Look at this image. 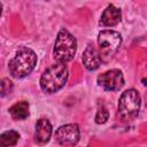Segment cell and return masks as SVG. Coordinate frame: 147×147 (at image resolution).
<instances>
[{
  "mask_svg": "<svg viewBox=\"0 0 147 147\" xmlns=\"http://www.w3.org/2000/svg\"><path fill=\"white\" fill-rule=\"evenodd\" d=\"M141 82H142V84H144L145 86H147V78H144Z\"/></svg>",
  "mask_w": 147,
  "mask_h": 147,
  "instance_id": "obj_15",
  "label": "cell"
},
{
  "mask_svg": "<svg viewBox=\"0 0 147 147\" xmlns=\"http://www.w3.org/2000/svg\"><path fill=\"white\" fill-rule=\"evenodd\" d=\"M98 44L103 55L111 56L119 48L122 44V37L117 31L103 30L98 36Z\"/></svg>",
  "mask_w": 147,
  "mask_h": 147,
  "instance_id": "obj_5",
  "label": "cell"
},
{
  "mask_svg": "<svg viewBox=\"0 0 147 147\" xmlns=\"http://www.w3.org/2000/svg\"><path fill=\"white\" fill-rule=\"evenodd\" d=\"M140 95L137 90L129 88L124 91L118 101V115L123 121L136 118L140 110Z\"/></svg>",
  "mask_w": 147,
  "mask_h": 147,
  "instance_id": "obj_4",
  "label": "cell"
},
{
  "mask_svg": "<svg viewBox=\"0 0 147 147\" xmlns=\"http://www.w3.org/2000/svg\"><path fill=\"white\" fill-rule=\"evenodd\" d=\"M108 117H109V113H108L107 108L105 106H101V108H99V110L95 115V122L98 124H103L107 122Z\"/></svg>",
  "mask_w": 147,
  "mask_h": 147,
  "instance_id": "obj_13",
  "label": "cell"
},
{
  "mask_svg": "<svg viewBox=\"0 0 147 147\" xmlns=\"http://www.w3.org/2000/svg\"><path fill=\"white\" fill-rule=\"evenodd\" d=\"M69 76V70L65 63L56 62L47 68L40 77V87L45 93H55L61 90Z\"/></svg>",
  "mask_w": 147,
  "mask_h": 147,
  "instance_id": "obj_1",
  "label": "cell"
},
{
  "mask_svg": "<svg viewBox=\"0 0 147 147\" xmlns=\"http://www.w3.org/2000/svg\"><path fill=\"white\" fill-rule=\"evenodd\" d=\"M98 84L106 91H118L124 85V77L121 70L111 69L98 76Z\"/></svg>",
  "mask_w": 147,
  "mask_h": 147,
  "instance_id": "obj_6",
  "label": "cell"
},
{
  "mask_svg": "<svg viewBox=\"0 0 147 147\" xmlns=\"http://www.w3.org/2000/svg\"><path fill=\"white\" fill-rule=\"evenodd\" d=\"M83 64L87 70H96L100 64H101V55L100 53L93 47V46H87L86 49L83 53L82 57Z\"/></svg>",
  "mask_w": 147,
  "mask_h": 147,
  "instance_id": "obj_9",
  "label": "cell"
},
{
  "mask_svg": "<svg viewBox=\"0 0 147 147\" xmlns=\"http://www.w3.org/2000/svg\"><path fill=\"white\" fill-rule=\"evenodd\" d=\"M122 20V11L114 5H109L102 13L100 18V24L102 26H114L118 24Z\"/></svg>",
  "mask_w": 147,
  "mask_h": 147,
  "instance_id": "obj_10",
  "label": "cell"
},
{
  "mask_svg": "<svg viewBox=\"0 0 147 147\" xmlns=\"http://www.w3.org/2000/svg\"><path fill=\"white\" fill-rule=\"evenodd\" d=\"M77 51V40L76 38L65 29H61L57 33L54 49H53V57L56 62L67 63L71 61Z\"/></svg>",
  "mask_w": 147,
  "mask_h": 147,
  "instance_id": "obj_3",
  "label": "cell"
},
{
  "mask_svg": "<svg viewBox=\"0 0 147 147\" xmlns=\"http://www.w3.org/2000/svg\"><path fill=\"white\" fill-rule=\"evenodd\" d=\"M13 88V84L8 78H3L1 80V96H5L6 94L10 93Z\"/></svg>",
  "mask_w": 147,
  "mask_h": 147,
  "instance_id": "obj_14",
  "label": "cell"
},
{
  "mask_svg": "<svg viewBox=\"0 0 147 147\" xmlns=\"http://www.w3.org/2000/svg\"><path fill=\"white\" fill-rule=\"evenodd\" d=\"M36 63V53L31 48L21 47L9 62V72L14 78H23L34 69Z\"/></svg>",
  "mask_w": 147,
  "mask_h": 147,
  "instance_id": "obj_2",
  "label": "cell"
},
{
  "mask_svg": "<svg viewBox=\"0 0 147 147\" xmlns=\"http://www.w3.org/2000/svg\"><path fill=\"white\" fill-rule=\"evenodd\" d=\"M18 138H20V134L16 131H14V130L6 131L0 136V147L14 146L18 141Z\"/></svg>",
  "mask_w": 147,
  "mask_h": 147,
  "instance_id": "obj_12",
  "label": "cell"
},
{
  "mask_svg": "<svg viewBox=\"0 0 147 147\" xmlns=\"http://www.w3.org/2000/svg\"><path fill=\"white\" fill-rule=\"evenodd\" d=\"M10 116L16 121L25 119L29 116V103L26 101H18L9 108Z\"/></svg>",
  "mask_w": 147,
  "mask_h": 147,
  "instance_id": "obj_11",
  "label": "cell"
},
{
  "mask_svg": "<svg viewBox=\"0 0 147 147\" xmlns=\"http://www.w3.org/2000/svg\"><path fill=\"white\" fill-rule=\"evenodd\" d=\"M55 140L64 147L75 146L79 140V127L77 124H65L55 131Z\"/></svg>",
  "mask_w": 147,
  "mask_h": 147,
  "instance_id": "obj_7",
  "label": "cell"
},
{
  "mask_svg": "<svg viewBox=\"0 0 147 147\" xmlns=\"http://www.w3.org/2000/svg\"><path fill=\"white\" fill-rule=\"evenodd\" d=\"M52 124L46 118H40L36 123V132H34V140L38 145H45L48 142L52 136Z\"/></svg>",
  "mask_w": 147,
  "mask_h": 147,
  "instance_id": "obj_8",
  "label": "cell"
}]
</instances>
